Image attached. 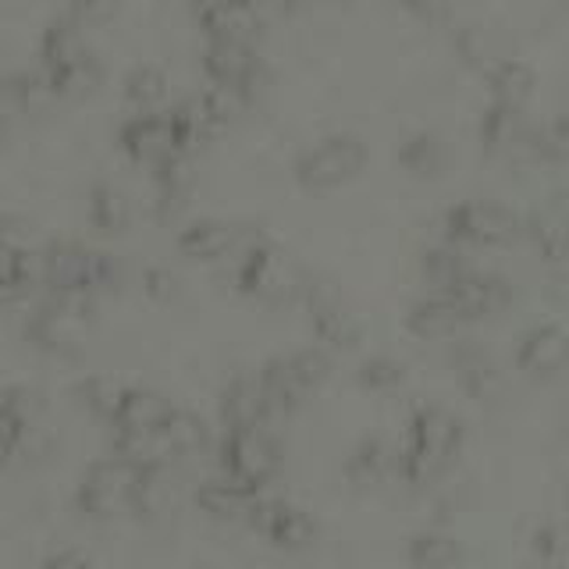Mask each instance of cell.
<instances>
[{
    "mask_svg": "<svg viewBox=\"0 0 569 569\" xmlns=\"http://www.w3.org/2000/svg\"><path fill=\"white\" fill-rule=\"evenodd\" d=\"M462 420L445 406H420L406 423V438L399 445L396 473L409 485H427L452 467L462 449Z\"/></svg>",
    "mask_w": 569,
    "mask_h": 569,
    "instance_id": "1",
    "label": "cell"
},
{
    "mask_svg": "<svg viewBox=\"0 0 569 569\" xmlns=\"http://www.w3.org/2000/svg\"><path fill=\"white\" fill-rule=\"evenodd\" d=\"M516 239H523V213L502 203L470 196L445 210L441 242L459 249H509Z\"/></svg>",
    "mask_w": 569,
    "mask_h": 569,
    "instance_id": "2",
    "label": "cell"
},
{
    "mask_svg": "<svg viewBox=\"0 0 569 569\" xmlns=\"http://www.w3.org/2000/svg\"><path fill=\"white\" fill-rule=\"evenodd\" d=\"M370 150L363 139H356L349 132H335L317 139L310 150H302L296 157V186L310 196H328L346 189L349 182H356L367 171Z\"/></svg>",
    "mask_w": 569,
    "mask_h": 569,
    "instance_id": "3",
    "label": "cell"
},
{
    "mask_svg": "<svg viewBox=\"0 0 569 569\" xmlns=\"http://www.w3.org/2000/svg\"><path fill=\"white\" fill-rule=\"evenodd\" d=\"M307 271L292 260V253H284L281 246L271 242H253L249 246L246 260L236 271V284L239 292L253 296L260 302H284L307 292Z\"/></svg>",
    "mask_w": 569,
    "mask_h": 569,
    "instance_id": "4",
    "label": "cell"
},
{
    "mask_svg": "<svg viewBox=\"0 0 569 569\" xmlns=\"http://www.w3.org/2000/svg\"><path fill=\"white\" fill-rule=\"evenodd\" d=\"M221 473L242 480L249 488L274 485L281 470V441L274 438L271 427H228L221 438Z\"/></svg>",
    "mask_w": 569,
    "mask_h": 569,
    "instance_id": "5",
    "label": "cell"
},
{
    "mask_svg": "<svg viewBox=\"0 0 569 569\" xmlns=\"http://www.w3.org/2000/svg\"><path fill=\"white\" fill-rule=\"evenodd\" d=\"M142 470L132 467L129 459L111 456L89 467V473L82 477V485L76 491V506L93 516V520H111V516L132 512L136 509V491H139Z\"/></svg>",
    "mask_w": 569,
    "mask_h": 569,
    "instance_id": "6",
    "label": "cell"
},
{
    "mask_svg": "<svg viewBox=\"0 0 569 569\" xmlns=\"http://www.w3.org/2000/svg\"><path fill=\"white\" fill-rule=\"evenodd\" d=\"M118 278V263L103 253H93L79 242L47 246V289L50 292H82L93 296Z\"/></svg>",
    "mask_w": 569,
    "mask_h": 569,
    "instance_id": "7",
    "label": "cell"
},
{
    "mask_svg": "<svg viewBox=\"0 0 569 569\" xmlns=\"http://www.w3.org/2000/svg\"><path fill=\"white\" fill-rule=\"evenodd\" d=\"M29 331L47 352H58V356L79 352L89 338V296L50 292V302H43V307L36 310Z\"/></svg>",
    "mask_w": 569,
    "mask_h": 569,
    "instance_id": "8",
    "label": "cell"
},
{
    "mask_svg": "<svg viewBox=\"0 0 569 569\" xmlns=\"http://www.w3.org/2000/svg\"><path fill=\"white\" fill-rule=\"evenodd\" d=\"M121 150L132 164L147 168V171H160L171 157L182 153V139H178V129L168 111L160 114H136L121 124Z\"/></svg>",
    "mask_w": 569,
    "mask_h": 569,
    "instance_id": "9",
    "label": "cell"
},
{
    "mask_svg": "<svg viewBox=\"0 0 569 569\" xmlns=\"http://www.w3.org/2000/svg\"><path fill=\"white\" fill-rule=\"evenodd\" d=\"M249 527L257 533H263L267 541L278 545V548H302L313 541V520L307 509H299L289 498H278V495H267V488L253 498V506L246 512Z\"/></svg>",
    "mask_w": 569,
    "mask_h": 569,
    "instance_id": "10",
    "label": "cell"
},
{
    "mask_svg": "<svg viewBox=\"0 0 569 569\" xmlns=\"http://www.w3.org/2000/svg\"><path fill=\"white\" fill-rule=\"evenodd\" d=\"M302 302H307L310 325L317 331V338L331 349H352L360 342V320L352 317V310L346 307L342 292L331 281H307V292H302Z\"/></svg>",
    "mask_w": 569,
    "mask_h": 569,
    "instance_id": "11",
    "label": "cell"
},
{
    "mask_svg": "<svg viewBox=\"0 0 569 569\" xmlns=\"http://www.w3.org/2000/svg\"><path fill=\"white\" fill-rule=\"evenodd\" d=\"M260 242V236L242 221H224V218H207L189 224L182 236H178V249L182 257L196 260V263H218L224 257L242 253L246 246Z\"/></svg>",
    "mask_w": 569,
    "mask_h": 569,
    "instance_id": "12",
    "label": "cell"
},
{
    "mask_svg": "<svg viewBox=\"0 0 569 569\" xmlns=\"http://www.w3.org/2000/svg\"><path fill=\"white\" fill-rule=\"evenodd\" d=\"M512 363L527 378H556L569 367V331L562 325H533L520 335L512 349Z\"/></svg>",
    "mask_w": 569,
    "mask_h": 569,
    "instance_id": "13",
    "label": "cell"
},
{
    "mask_svg": "<svg viewBox=\"0 0 569 569\" xmlns=\"http://www.w3.org/2000/svg\"><path fill=\"white\" fill-rule=\"evenodd\" d=\"M267 14L253 0H213L200 8V29L207 43H253L263 36Z\"/></svg>",
    "mask_w": 569,
    "mask_h": 569,
    "instance_id": "14",
    "label": "cell"
},
{
    "mask_svg": "<svg viewBox=\"0 0 569 569\" xmlns=\"http://www.w3.org/2000/svg\"><path fill=\"white\" fill-rule=\"evenodd\" d=\"M445 292H449L459 302V310L467 313L470 325H477V320H488L495 313H502L509 302L516 299V289L502 274L480 271V267H470V271L462 274L456 284H449Z\"/></svg>",
    "mask_w": 569,
    "mask_h": 569,
    "instance_id": "15",
    "label": "cell"
},
{
    "mask_svg": "<svg viewBox=\"0 0 569 569\" xmlns=\"http://www.w3.org/2000/svg\"><path fill=\"white\" fill-rule=\"evenodd\" d=\"M203 76L210 82L242 86L257 97L267 79V68L253 43H207L203 47Z\"/></svg>",
    "mask_w": 569,
    "mask_h": 569,
    "instance_id": "16",
    "label": "cell"
},
{
    "mask_svg": "<svg viewBox=\"0 0 569 569\" xmlns=\"http://www.w3.org/2000/svg\"><path fill=\"white\" fill-rule=\"evenodd\" d=\"M467 325V313L459 310V302L449 292L423 296L406 313V331L420 338V342H445V338H456Z\"/></svg>",
    "mask_w": 569,
    "mask_h": 569,
    "instance_id": "17",
    "label": "cell"
},
{
    "mask_svg": "<svg viewBox=\"0 0 569 569\" xmlns=\"http://www.w3.org/2000/svg\"><path fill=\"white\" fill-rule=\"evenodd\" d=\"M533 89H538V76H533V68L520 58H502L488 68V103L491 107L523 114Z\"/></svg>",
    "mask_w": 569,
    "mask_h": 569,
    "instance_id": "18",
    "label": "cell"
},
{
    "mask_svg": "<svg viewBox=\"0 0 569 569\" xmlns=\"http://www.w3.org/2000/svg\"><path fill=\"white\" fill-rule=\"evenodd\" d=\"M399 168L417 182H435L452 168V147L438 132H413L396 150Z\"/></svg>",
    "mask_w": 569,
    "mask_h": 569,
    "instance_id": "19",
    "label": "cell"
},
{
    "mask_svg": "<svg viewBox=\"0 0 569 569\" xmlns=\"http://www.w3.org/2000/svg\"><path fill=\"white\" fill-rule=\"evenodd\" d=\"M260 495V488H249L242 480L218 473L207 477L200 488H196V506H200L207 516H218V520H246L249 506Z\"/></svg>",
    "mask_w": 569,
    "mask_h": 569,
    "instance_id": "20",
    "label": "cell"
},
{
    "mask_svg": "<svg viewBox=\"0 0 569 569\" xmlns=\"http://www.w3.org/2000/svg\"><path fill=\"white\" fill-rule=\"evenodd\" d=\"M523 239L545 263L569 260V210H538L523 218Z\"/></svg>",
    "mask_w": 569,
    "mask_h": 569,
    "instance_id": "21",
    "label": "cell"
},
{
    "mask_svg": "<svg viewBox=\"0 0 569 569\" xmlns=\"http://www.w3.org/2000/svg\"><path fill=\"white\" fill-rule=\"evenodd\" d=\"M171 399L153 388H124L114 413V431H157L171 413Z\"/></svg>",
    "mask_w": 569,
    "mask_h": 569,
    "instance_id": "22",
    "label": "cell"
},
{
    "mask_svg": "<svg viewBox=\"0 0 569 569\" xmlns=\"http://www.w3.org/2000/svg\"><path fill=\"white\" fill-rule=\"evenodd\" d=\"M221 420L228 427H267V396L260 378H236L221 396Z\"/></svg>",
    "mask_w": 569,
    "mask_h": 569,
    "instance_id": "23",
    "label": "cell"
},
{
    "mask_svg": "<svg viewBox=\"0 0 569 569\" xmlns=\"http://www.w3.org/2000/svg\"><path fill=\"white\" fill-rule=\"evenodd\" d=\"M89 43H86V32L79 22H71V18H64V22H53L47 32H43V47H40V64L50 71V76H58V71L71 68L76 61L89 58Z\"/></svg>",
    "mask_w": 569,
    "mask_h": 569,
    "instance_id": "24",
    "label": "cell"
},
{
    "mask_svg": "<svg viewBox=\"0 0 569 569\" xmlns=\"http://www.w3.org/2000/svg\"><path fill=\"white\" fill-rule=\"evenodd\" d=\"M124 100L136 114H160L171 103V79L164 68L157 64H139L124 79Z\"/></svg>",
    "mask_w": 569,
    "mask_h": 569,
    "instance_id": "25",
    "label": "cell"
},
{
    "mask_svg": "<svg viewBox=\"0 0 569 569\" xmlns=\"http://www.w3.org/2000/svg\"><path fill=\"white\" fill-rule=\"evenodd\" d=\"M399 467V449H391L381 438H363L352 449L346 473L356 480V485H381L385 477H391Z\"/></svg>",
    "mask_w": 569,
    "mask_h": 569,
    "instance_id": "26",
    "label": "cell"
},
{
    "mask_svg": "<svg viewBox=\"0 0 569 569\" xmlns=\"http://www.w3.org/2000/svg\"><path fill=\"white\" fill-rule=\"evenodd\" d=\"M174 459H186V456H200L207 445H210V427L200 413H189V409H171L168 420L160 423Z\"/></svg>",
    "mask_w": 569,
    "mask_h": 569,
    "instance_id": "27",
    "label": "cell"
},
{
    "mask_svg": "<svg viewBox=\"0 0 569 569\" xmlns=\"http://www.w3.org/2000/svg\"><path fill=\"white\" fill-rule=\"evenodd\" d=\"M470 260H467V249H459V246H449V242H441V246H431L427 253L420 257V274L423 281L431 284V292H445L449 284H456L462 274L470 271Z\"/></svg>",
    "mask_w": 569,
    "mask_h": 569,
    "instance_id": "28",
    "label": "cell"
},
{
    "mask_svg": "<svg viewBox=\"0 0 569 569\" xmlns=\"http://www.w3.org/2000/svg\"><path fill=\"white\" fill-rule=\"evenodd\" d=\"M89 224L103 236H118L132 224V207H129V196L114 186H97L89 192Z\"/></svg>",
    "mask_w": 569,
    "mask_h": 569,
    "instance_id": "29",
    "label": "cell"
},
{
    "mask_svg": "<svg viewBox=\"0 0 569 569\" xmlns=\"http://www.w3.org/2000/svg\"><path fill=\"white\" fill-rule=\"evenodd\" d=\"M207 114L213 121V129H231V124H239L249 111V103H253V93L242 86H228V82H210L207 93L200 97Z\"/></svg>",
    "mask_w": 569,
    "mask_h": 569,
    "instance_id": "30",
    "label": "cell"
},
{
    "mask_svg": "<svg viewBox=\"0 0 569 569\" xmlns=\"http://www.w3.org/2000/svg\"><path fill=\"white\" fill-rule=\"evenodd\" d=\"M459 541L445 530H423L409 541V566L413 569H456Z\"/></svg>",
    "mask_w": 569,
    "mask_h": 569,
    "instance_id": "31",
    "label": "cell"
},
{
    "mask_svg": "<svg viewBox=\"0 0 569 569\" xmlns=\"http://www.w3.org/2000/svg\"><path fill=\"white\" fill-rule=\"evenodd\" d=\"M456 378L480 402L491 399L498 391V385H502L498 381L495 363L488 360V352H480V349H459L456 352Z\"/></svg>",
    "mask_w": 569,
    "mask_h": 569,
    "instance_id": "32",
    "label": "cell"
},
{
    "mask_svg": "<svg viewBox=\"0 0 569 569\" xmlns=\"http://www.w3.org/2000/svg\"><path fill=\"white\" fill-rule=\"evenodd\" d=\"M100 86H103V64L93 53L53 76V93H58V100H89Z\"/></svg>",
    "mask_w": 569,
    "mask_h": 569,
    "instance_id": "33",
    "label": "cell"
},
{
    "mask_svg": "<svg viewBox=\"0 0 569 569\" xmlns=\"http://www.w3.org/2000/svg\"><path fill=\"white\" fill-rule=\"evenodd\" d=\"M530 150L545 164H569V111L545 121V129L530 136Z\"/></svg>",
    "mask_w": 569,
    "mask_h": 569,
    "instance_id": "34",
    "label": "cell"
},
{
    "mask_svg": "<svg viewBox=\"0 0 569 569\" xmlns=\"http://www.w3.org/2000/svg\"><path fill=\"white\" fill-rule=\"evenodd\" d=\"M356 381H360L367 391H378V396H388L406 381V367L391 356H370L363 360V367L356 370Z\"/></svg>",
    "mask_w": 569,
    "mask_h": 569,
    "instance_id": "35",
    "label": "cell"
},
{
    "mask_svg": "<svg viewBox=\"0 0 569 569\" xmlns=\"http://www.w3.org/2000/svg\"><path fill=\"white\" fill-rule=\"evenodd\" d=\"M124 388H129V385H121L114 378H89L79 391H82V402L93 409L100 420L111 423L114 413H118V402L124 396Z\"/></svg>",
    "mask_w": 569,
    "mask_h": 569,
    "instance_id": "36",
    "label": "cell"
},
{
    "mask_svg": "<svg viewBox=\"0 0 569 569\" xmlns=\"http://www.w3.org/2000/svg\"><path fill=\"white\" fill-rule=\"evenodd\" d=\"M289 363H292L296 378L302 381V388H307L310 396L331 378V356L325 349H299L289 356Z\"/></svg>",
    "mask_w": 569,
    "mask_h": 569,
    "instance_id": "37",
    "label": "cell"
},
{
    "mask_svg": "<svg viewBox=\"0 0 569 569\" xmlns=\"http://www.w3.org/2000/svg\"><path fill=\"white\" fill-rule=\"evenodd\" d=\"M0 246L11 249L14 257L29 253V249H40V231L29 218H18V213H4L0 218Z\"/></svg>",
    "mask_w": 569,
    "mask_h": 569,
    "instance_id": "38",
    "label": "cell"
},
{
    "mask_svg": "<svg viewBox=\"0 0 569 569\" xmlns=\"http://www.w3.org/2000/svg\"><path fill=\"white\" fill-rule=\"evenodd\" d=\"M22 441H26V413L8 396V399H0V459L14 456L22 449Z\"/></svg>",
    "mask_w": 569,
    "mask_h": 569,
    "instance_id": "39",
    "label": "cell"
},
{
    "mask_svg": "<svg viewBox=\"0 0 569 569\" xmlns=\"http://www.w3.org/2000/svg\"><path fill=\"white\" fill-rule=\"evenodd\" d=\"M178 292H182V284H178V274L174 271H168V267H150L147 271V296L153 299V302H174L178 299Z\"/></svg>",
    "mask_w": 569,
    "mask_h": 569,
    "instance_id": "40",
    "label": "cell"
},
{
    "mask_svg": "<svg viewBox=\"0 0 569 569\" xmlns=\"http://www.w3.org/2000/svg\"><path fill=\"white\" fill-rule=\"evenodd\" d=\"M121 4H124V0H76V11L82 14V22L103 26L121 11Z\"/></svg>",
    "mask_w": 569,
    "mask_h": 569,
    "instance_id": "41",
    "label": "cell"
},
{
    "mask_svg": "<svg viewBox=\"0 0 569 569\" xmlns=\"http://www.w3.org/2000/svg\"><path fill=\"white\" fill-rule=\"evenodd\" d=\"M399 4L413 14V18H420V22H435V18H441V0H399Z\"/></svg>",
    "mask_w": 569,
    "mask_h": 569,
    "instance_id": "42",
    "label": "cell"
},
{
    "mask_svg": "<svg viewBox=\"0 0 569 569\" xmlns=\"http://www.w3.org/2000/svg\"><path fill=\"white\" fill-rule=\"evenodd\" d=\"M43 569H93V562H89L82 551H58V556H50L43 562Z\"/></svg>",
    "mask_w": 569,
    "mask_h": 569,
    "instance_id": "43",
    "label": "cell"
},
{
    "mask_svg": "<svg viewBox=\"0 0 569 569\" xmlns=\"http://www.w3.org/2000/svg\"><path fill=\"white\" fill-rule=\"evenodd\" d=\"M533 551H538L541 559H551L559 551V530L556 527H541L533 533Z\"/></svg>",
    "mask_w": 569,
    "mask_h": 569,
    "instance_id": "44",
    "label": "cell"
},
{
    "mask_svg": "<svg viewBox=\"0 0 569 569\" xmlns=\"http://www.w3.org/2000/svg\"><path fill=\"white\" fill-rule=\"evenodd\" d=\"M14 278H22L18 274V257L11 253V249L0 246V281H14Z\"/></svg>",
    "mask_w": 569,
    "mask_h": 569,
    "instance_id": "45",
    "label": "cell"
}]
</instances>
